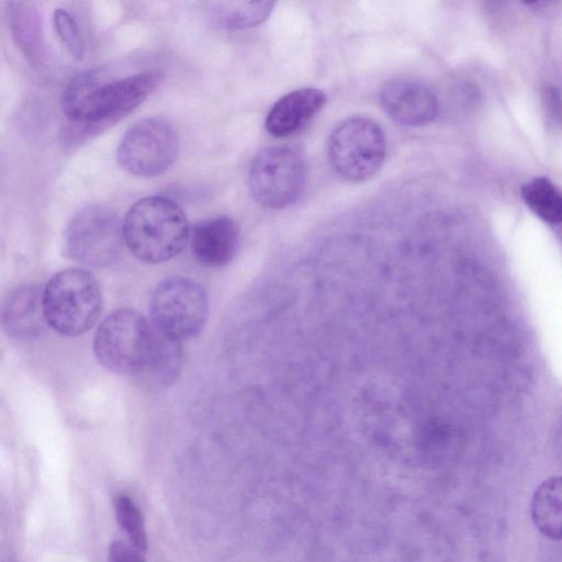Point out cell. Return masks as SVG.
<instances>
[{"mask_svg": "<svg viewBox=\"0 0 562 562\" xmlns=\"http://www.w3.org/2000/svg\"><path fill=\"white\" fill-rule=\"evenodd\" d=\"M380 104L392 120L406 126L426 125L438 113L435 93L414 79L398 78L387 81L381 89Z\"/></svg>", "mask_w": 562, "mask_h": 562, "instance_id": "30bf717a", "label": "cell"}, {"mask_svg": "<svg viewBox=\"0 0 562 562\" xmlns=\"http://www.w3.org/2000/svg\"><path fill=\"white\" fill-rule=\"evenodd\" d=\"M47 324L65 336H78L98 321L102 295L93 276L82 269H66L54 274L43 291Z\"/></svg>", "mask_w": 562, "mask_h": 562, "instance_id": "277c9868", "label": "cell"}, {"mask_svg": "<svg viewBox=\"0 0 562 562\" xmlns=\"http://www.w3.org/2000/svg\"><path fill=\"white\" fill-rule=\"evenodd\" d=\"M385 155L383 130L368 117L346 119L328 139V159L333 169L350 182L372 178L382 167Z\"/></svg>", "mask_w": 562, "mask_h": 562, "instance_id": "5b68a950", "label": "cell"}, {"mask_svg": "<svg viewBox=\"0 0 562 562\" xmlns=\"http://www.w3.org/2000/svg\"><path fill=\"white\" fill-rule=\"evenodd\" d=\"M124 243L123 224L109 207L92 204L69 221L64 234V252L80 263L105 267L120 256Z\"/></svg>", "mask_w": 562, "mask_h": 562, "instance_id": "52a82bcc", "label": "cell"}, {"mask_svg": "<svg viewBox=\"0 0 562 562\" xmlns=\"http://www.w3.org/2000/svg\"><path fill=\"white\" fill-rule=\"evenodd\" d=\"M12 36L29 61L38 67L43 61L41 15L33 2L11 1L8 8Z\"/></svg>", "mask_w": 562, "mask_h": 562, "instance_id": "9a60e30c", "label": "cell"}, {"mask_svg": "<svg viewBox=\"0 0 562 562\" xmlns=\"http://www.w3.org/2000/svg\"><path fill=\"white\" fill-rule=\"evenodd\" d=\"M43 291L40 285L24 284L12 290L1 307L2 325L7 333L19 339L40 336L46 328Z\"/></svg>", "mask_w": 562, "mask_h": 562, "instance_id": "7c38bea8", "label": "cell"}, {"mask_svg": "<svg viewBox=\"0 0 562 562\" xmlns=\"http://www.w3.org/2000/svg\"><path fill=\"white\" fill-rule=\"evenodd\" d=\"M530 516L541 535L562 540V475L551 476L538 485L531 497Z\"/></svg>", "mask_w": 562, "mask_h": 562, "instance_id": "5bb4252c", "label": "cell"}, {"mask_svg": "<svg viewBox=\"0 0 562 562\" xmlns=\"http://www.w3.org/2000/svg\"><path fill=\"white\" fill-rule=\"evenodd\" d=\"M190 232L182 209L172 200L157 195L134 203L123 222L127 248L136 258L150 263L179 255L190 239Z\"/></svg>", "mask_w": 562, "mask_h": 562, "instance_id": "7a4b0ae2", "label": "cell"}, {"mask_svg": "<svg viewBox=\"0 0 562 562\" xmlns=\"http://www.w3.org/2000/svg\"><path fill=\"white\" fill-rule=\"evenodd\" d=\"M179 138L162 117L135 122L122 136L116 150L120 166L128 173L153 178L166 172L177 159Z\"/></svg>", "mask_w": 562, "mask_h": 562, "instance_id": "9c48e42d", "label": "cell"}, {"mask_svg": "<svg viewBox=\"0 0 562 562\" xmlns=\"http://www.w3.org/2000/svg\"><path fill=\"white\" fill-rule=\"evenodd\" d=\"M520 196L525 204L542 221L562 223V192L546 177H536L524 183Z\"/></svg>", "mask_w": 562, "mask_h": 562, "instance_id": "e0dca14e", "label": "cell"}, {"mask_svg": "<svg viewBox=\"0 0 562 562\" xmlns=\"http://www.w3.org/2000/svg\"><path fill=\"white\" fill-rule=\"evenodd\" d=\"M159 333L157 347L148 373H150L157 382L169 384L177 380L182 367L181 341L161 331Z\"/></svg>", "mask_w": 562, "mask_h": 562, "instance_id": "ac0fdd59", "label": "cell"}, {"mask_svg": "<svg viewBox=\"0 0 562 562\" xmlns=\"http://www.w3.org/2000/svg\"><path fill=\"white\" fill-rule=\"evenodd\" d=\"M108 562H146L143 553L134 547L114 541L109 548Z\"/></svg>", "mask_w": 562, "mask_h": 562, "instance_id": "44dd1931", "label": "cell"}, {"mask_svg": "<svg viewBox=\"0 0 562 562\" xmlns=\"http://www.w3.org/2000/svg\"><path fill=\"white\" fill-rule=\"evenodd\" d=\"M116 520L128 537L132 546L145 553L148 548L147 531L140 509L126 494H119L114 499Z\"/></svg>", "mask_w": 562, "mask_h": 562, "instance_id": "d6986e66", "label": "cell"}, {"mask_svg": "<svg viewBox=\"0 0 562 562\" xmlns=\"http://www.w3.org/2000/svg\"><path fill=\"white\" fill-rule=\"evenodd\" d=\"M159 338V330L132 310L112 312L99 325L93 350L98 360L112 372H148Z\"/></svg>", "mask_w": 562, "mask_h": 562, "instance_id": "3957f363", "label": "cell"}, {"mask_svg": "<svg viewBox=\"0 0 562 562\" xmlns=\"http://www.w3.org/2000/svg\"><path fill=\"white\" fill-rule=\"evenodd\" d=\"M306 182V165L302 156L285 146L260 150L248 172L252 199L268 209H283L294 203Z\"/></svg>", "mask_w": 562, "mask_h": 562, "instance_id": "ba28073f", "label": "cell"}, {"mask_svg": "<svg viewBox=\"0 0 562 562\" xmlns=\"http://www.w3.org/2000/svg\"><path fill=\"white\" fill-rule=\"evenodd\" d=\"M158 71L103 79L95 71L74 78L61 95L63 112L75 128L101 130L136 109L157 87Z\"/></svg>", "mask_w": 562, "mask_h": 562, "instance_id": "6da1fadb", "label": "cell"}, {"mask_svg": "<svg viewBox=\"0 0 562 562\" xmlns=\"http://www.w3.org/2000/svg\"><path fill=\"white\" fill-rule=\"evenodd\" d=\"M326 94L315 88H301L279 99L266 117V130L274 137H288L301 131L324 108Z\"/></svg>", "mask_w": 562, "mask_h": 562, "instance_id": "4fadbf2b", "label": "cell"}, {"mask_svg": "<svg viewBox=\"0 0 562 562\" xmlns=\"http://www.w3.org/2000/svg\"><path fill=\"white\" fill-rule=\"evenodd\" d=\"M273 5L272 1H222L212 3L211 11L223 27L241 30L265 22Z\"/></svg>", "mask_w": 562, "mask_h": 562, "instance_id": "2e32d148", "label": "cell"}, {"mask_svg": "<svg viewBox=\"0 0 562 562\" xmlns=\"http://www.w3.org/2000/svg\"><path fill=\"white\" fill-rule=\"evenodd\" d=\"M149 313L150 322L162 334L179 341L195 337L207 319L206 293L191 279H165L151 294Z\"/></svg>", "mask_w": 562, "mask_h": 562, "instance_id": "8992f818", "label": "cell"}, {"mask_svg": "<svg viewBox=\"0 0 562 562\" xmlns=\"http://www.w3.org/2000/svg\"><path fill=\"white\" fill-rule=\"evenodd\" d=\"M194 258L206 267H222L235 256L239 226L229 216H215L196 223L190 232Z\"/></svg>", "mask_w": 562, "mask_h": 562, "instance_id": "8fae6325", "label": "cell"}, {"mask_svg": "<svg viewBox=\"0 0 562 562\" xmlns=\"http://www.w3.org/2000/svg\"><path fill=\"white\" fill-rule=\"evenodd\" d=\"M53 19L60 42L75 59L80 60L85 54V43L76 20L65 9L55 10Z\"/></svg>", "mask_w": 562, "mask_h": 562, "instance_id": "ffe728a7", "label": "cell"}]
</instances>
